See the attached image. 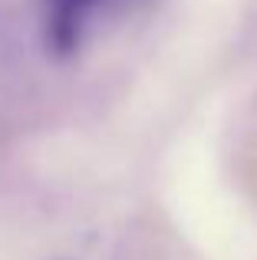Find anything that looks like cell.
<instances>
[{
	"label": "cell",
	"instance_id": "obj_1",
	"mask_svg": "<svg viewBox=\"0 0 257 260\" xmlns=\"http://www.w3.org/2000/svg\"><path fill=\"white\" fill-rule=\"evenodd\" d=\"M96 0H46V46L53 56H73L79 46L86 13Z\"/></svg>",
	"mask_w": 257,
	"mask_h": 260
}]
</instances>
